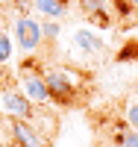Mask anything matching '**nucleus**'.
I'll list each match as a JSON object with an SVG mask.
<instances>
[{
    "instance_id": "f257e3e1",
    "label": "nucleus",
    "mask_w": 138,
    "mask_h": 147,
    "mask_svg": "<svg viewBox=\"0 0 138 147\" xmlns=\"http://www.w3.org/2000/svg\"><path fill=\"white\" fill-rule=\"evenodd\" d=\"M44 82H47L50 100H56V103H62V106L77 103V97H79L77 71H68V68H47V71H44Z\"/></svg>"
},
{
    "instance_id": "f03ea898",
    "label": "nucleus",
    "mask_w": 138,
    "mask_h": 147,
    "mask_svg": "<svg viewBox=\"0 0 138 147\" xmlns=\"http://www.w3.org/2000/svg\"><path fill=\"white\" fill-rule=\"evenodd\" d=\"M0 106L9 112V118H21V121L35 118V103L15 85H0Z\"/></svg>"
},
{
    "instance_id": "7ed1b4c3",
    "label": "nucleus",
    "mask_w": 138,
    "mask_h": 147,
    "mask_svg": "<svg viewBox=\"0 0 138 147\" xmlns=\"http://www.w3.org/2000/svg\"><path fill=\"white\" fill-rule=\"evenodd\" d=\"M12 35H15V41L24 53H32L35 47H38L44 41V35H41V24L30 18V15H18L15 24H12Z\"/></svg>"
},
{
    "instance_id": "20e7f679",
    "label": "nucleus",
    "mask_w": 138,
    "mask_h": 147,
    "mask_svg": "<svg viewBox=\"0 0 138 147\" xmlns=\"http://www.w3.org/2000/svg\"><path fill=\"white\" fill-rule=\"evenodd\" d=\"M9 132H12L15 147H44V136H38V129H35L30 121L9 118Z\"/></svg>"
},
{
    "instance_id": "39448f33",
    "label": "nucleus",
    "mask_w": 138,
    "mask_h": 147,
    "mask_svg": "<svg viewBox=\"0 0 138 147\" xmlns=\"http://www.w3.org/2000/svg\"><path fill=\"white\" fill-rule=\"evenodd\" d=\"M24 94L30 97L32 103H38L44 106L50 100V91H47V82H44V74L41 71H30V68H24Z\"/></svg>"
},
{
    "instance_id": "423d86ee",
    "label": "nucleus",
    "mask_w": 138,
    "mask_h": 147,
    "mask_svg": "<svg viewBox=\"0 0 138 147\" xmlns=\"http://www.w3.org/2000/svg\"><path fill=\"white\" fill-rule=\"evenodd\" d=\"M73 44H77L82 53H103L106 50L103 38H100L97 32H91V30H77L73 32Z\"/></svg>"
},
{
    "instance_id": "0eeeda50",
    "label": "nucleus",
    "mask_w": 138,
    "mask_h": 147,
    "mask_svg": "<svg viewBox=\"0 0 138 147\" xmlns=\"http://www.w3.org/2000/svg\"><path fill=\"white\" fill-rule=\"evenodd\" d=\"M112 147H138V129H132L127 121L112 129Z\"/></svg>"
},
{
    "instance_id": "6e6552de",
    "label": "nucleus",
    "mask_w": 138,
    "mask_h": 147,
    "mask_svg": "<svg viewBox=\"0 0 138 147\" xmlns=\"http://www.w3.org/2000/svg\"><path fill=\"white\" fill-rule=\"evenodd\" d=\"M32 6H35V12H41V15H47V18H62L68 12V3L65 0H32Z\"/></svg>"
},
{
    "instance_id": "1a4fd4ad",
    "label": "nucleus",
    "mask_w": 138,
    "mask_h": 147,
    "mask_svg": "<svg viewBox=\"0 0 138 147\" xmlns=\"http://www.w3.org/2000/svg\"><path fill=\"white\" fill-rule=\"evenodd\" d=\"M82 12H85L94 24H100V27H106V24H109V12H106V6H103V0H82Z\"/></svg>"
},
{
    "instance_id": "9d476101",
    "label": "nucleus",
    "mask_w": 138,
    "mask_h": 147,
    "mask_svg": "<svg viewBox=\"0 0 138 147\" xmlns=\"http://www.w3.org/2000/svg\"><path fill=\"white\" fill-rule=\"evenodd\" d=\"M9 56H12V38L0 30V65L3 62H9Z\"/></svg>"
},
{
    "instance_id": "9b49d317",
    "label": "nucleus",
    "mask_w": 138,
    "mask_h": 147,
    "mask_svg": "<svg viewBox=\"0 0 138 147\" xmlns=\"http://www.w3.org/2000/svg\"><path fill=\"white\" fill-rule=\"evenodd\" d=\"M41 35L53 41L56 35H59V24H56V21H44V24H41Z\"/></svg>"
},
{
    "instance_id": "f8f14e48",
    "label": "nucleus",
    "mask_w": 138,
    "mask_h": 147,
    "mask_svg": "<svg viewBox=\"0 0 138 147\" xmlns=\"http://www.w3.org/2000/svg\"><path fill=\"white\" fill-rule=\"evenodd\" d=\"M127 124L132 127V129H138V103H129V109H127Z\"/></svg>"
},
{
    "instance_id": "ddd939ff",
    "label": "nucleus",
    "mask_w": 138,
    "mask_h": 147,
    "mask_svg": "<svg viewBox=\"0 0 138 147\" xmlns=\"http://www.w3.org/2000/svg\"><path fill=\"white\" fill-rule=\"evenodd\" d=\"M129 3H132V6H138V0H129Z\"/></svg>"
}]
</instances>
